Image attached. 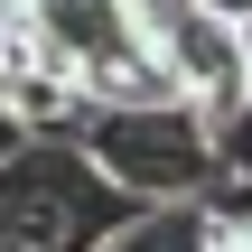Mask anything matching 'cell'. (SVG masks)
Masks as SVG:
<instances>
[{
    "label": "cell",
    "mask_w": 252,
    "mask_h": 252,
    "mask_svg": "<svg viewBox=\"0 0 252 252\" xmlns=\"http://www.w3.org/2000/svg\"><path fill=\"white\" fill-rule=\"evenodd\" d=\"M75 150L131 196V206H215L224 196V131L187 103V94H159V103H103Z\"/></svg>",
    "instance_id": "6da1fadb"
},
{
    "label": "cell",
    "mask_w": 252,
    "mask_h": 252,
    "mask_svg": "<svg viewBox=\"0 0 252 252\" xmlns=\"http://www.w3.org/2000/svg\"><path fill=\"white\" fill-rule=\"evenodd\" d=\"M131 215L140 206L75 140H28L0 168V252H112Z\"/></svg>",
    "instance_id": "7a4b0ae2"
},
{
    "label": "cell",
    "mask_w": 252,
    "mask_h": 252,
    "mask_svg": "<svg viewBox=\"0 0 252 252\" xmlns=\"http://www.w3.org/2000/svg\"><path fill=\"white\" fill-rule=\"evenodd\" d=\"M150 37H159V65L168 84L224 131L252 112V65H243V19L206 9V0H150Z\"/></svg>",
    "instance_id": "3957f363"
},
{
    "label": "cell",
    "mask_w": 252,
    "mask_h": 252,
    "mask_svg": "<svg viewBox=\"0 0 252 252\" xmlns=\"http://www.w3.org/2000/svg\"><path fill=\"white\" fill-rule=\"evenodd\" d=\"M112 252H215V206H140Z\"/></svg>",
    "instance_id": "277c9868"
},
{
    "label": "cell",
    "mask_w": 252,
    "mask_h": 252,
    "mask_svg": "<svg viewBox=\"0 0 252 252\" xmlns=\"http://www.w3.org/2000/svg\"><path fill=\"white\" fill-rule=\"evenodd\" d=\"M215 206H252V112L224 122V196Z\"/></svg>",
    "instance_id": "5b68a950"
},
{
    "label": "cell",
    "mask_w": 252,
    "mask_h": 252,
    "mask_svg": "<svg viewBox=\"0 0 252 252\" xmlns=\"http://www.w3.org/2000/svg\"><path fill=\"white\" fill-rule=\"evenodd\" d=\"M215 252H252V206H215Z\"/></svg>",
    "instance_id": "8992f818"
},
{
    "label": "cell",
    "mask_w": 252,
    "mask_h": 252,
    "mask_svg": "<svg viewBox=\"0 0 252 252\" xmlns=\"http://www.w3.org/2000/svg\"><path fill=\"white\" fill-rule=\"evenodd\" d=\"M19 150H28V122H19V112H9V103H0V168H9V159H19Z\"/></svg>",
    "instance_id": "52a82bcc"
},
{
    "label": "cell",
    "mask_w": 252,
    "mask_h": 252,
    "mask_svg": "<svg viewBox=\"0 0 252 252\" xmlns=\"http://www.w3.org/2000/svg\"><path fill=\"white\" fill-rule=\"evenodd\" d=\"M9 37H19V0H0V56H9Z\"/></svg>",
    "instance_id": "ba28073f"
},
{
    "label": "cell",
    "mask_w": 252,
    "mask_h": 252,
    "mask_svg": "<svg viewBox=\"0 0 252 252\" xmlns=\"http://www.w3.org/2000/svg\"><path fill=\"white\" fill-rule=\"evenodd\" d=\"M243 65H252V19H243Z\"/></svg>",
    "instance_id": "9c48e42d"
}]
</instances>
